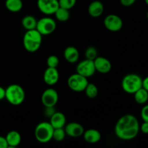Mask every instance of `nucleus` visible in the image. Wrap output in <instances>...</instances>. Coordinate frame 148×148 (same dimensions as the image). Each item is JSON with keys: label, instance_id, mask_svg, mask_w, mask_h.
Wrapping results in <instances>:
<instances>
[{"label": "nucleus", "instance_id": "obj_36", "mask_svg": "<svg viewBox=\"0 0 148 148\" xmlns=\"http://www.w3.org/2000/svg\"><path fill=\"white\" fill-rule=\"evenodd\" d=\"M145 1L146 4H147V5H148V0H145Z\"/></svg>", "mask_w": 148, "mask_h": 148}, {"label": "nucleus", "instance_id": "obj_29", "mask_svg": "<svg viewBox=\"0 0 148 148\" xmlns=\"http://www.w3.org/2000/svg\"><path fill=\"white\" fill-rule=\"evenodd\" d=\"M141 117L143 121L148 122V105H145L141 110Z\"/></svg>", "mask_w": 148, "mask_h": 148}, {"label": "nucleus", "instance_id": "obj_14", "mask_svg": "<svg viewBox=\"0 0 148 148\" xmlns=\"http://www.w3.org/2000/svg\"><path fill=\"white\" fill-rule=\"evenodd\" d=\"M65 132L70 137H79L83 134L85 130L82 124L77 122H71L65 127Z\"/></svg>", "mask_w": 148, "mask_h": 148}, {"label": "nucleus", "instance_id": "obj_23", "mask_svg": "<svg viewBox=\"0 0 148 148\" xmlns=\"http://www.w3.org/2000/svg\"><path fill=\"white\" fill-rule=\"evenodd\" d=\"M53 14L55 15L56 20L60 22L67 21L69 18V16H70L69 10H66V9L62 8L60 7L58 8V10L55 12Z\"/></svg>", "mask_w": 148, "mask_h": 148}, {"label": "nucleus", "instance_id": "obj_6", "mask_svg": "<svg viewBox=\"0 0 148 148\" xmlns=\"http://www.w3.org/2000/svg\"><path fill=\"white\" fill-rule=\"evenodd\" d=\"M89 83L88 78L78 73L70 75L68 78L67 85L69 88L75 92H82Z\"/></svg>", "mask_w": 148, "mask_h": 148}, {"label": "nucleus", "instance_id": "obj_27", "mask_svg": "<svg viewBox=\"0 0 148 148\" xmlns=\"http://www.w3.org/2000/svg\"><path fill=\"white\" fill-rule=\"evenodd\" d=\"M59 7L62 8L70 10L76 4L77 0H58Z\"/></svg>", "mask_w": 148, "mask_h": 148}, {"label": "nucleus", "instance_id": "obj_2", "mask_svg": "<svg viewBox=\"0 0 148 148\" xmlns=\"http://www.w3.org/2000/svg\"><path fill=\"white\" fill-rule=\"evenodd\" d=\"M42 36L36 29L27 30L23 40L25 49L30 53L37 51L41 46Z\"/></svg>", "mask_w": 148, "mask_h": 148}, {"label": "nucleus", "instance_id": "obj_3", "mask_svg": "<svg viewBox=\"0 0 148 148\" xmlns=\"http://www.w3.org/2000/svg\"><path fill=\"white\" fill-rule=\"evenodd\" d=\"M25 98V90L20 85L12 84L5 89V98L12 105H20L23 103Z\"/></svg>", "mask_w": 148, "mask_h": 148}, {"label": "nucleus", "instance_id": "obj_33", "mask_svg": "<svg viewBox=\"0 0 148 148\" xmlns=\"http://www.w3.org/2000/svg\"><path fill=\"white\" fill-rule=\"evenodd\" d=\"M8 145H7V140L4 137L0 136V148H7Z\"/></svg>", "mask_w": 148, "mask_h": 148}, {"label": "nucleus", "instance_id": "obj_16", "mask_svg": "<svg viewBox=\"0 0 148 148\" xmlns=\"http://www.w3.org/2000/svg\"><path fill=\"white\" fill-rule=\"evenodd\" d=\"M84 140L90 144H95L98 143L101 139V134L98 130L95 129H90L84 132L82 134Z\"/></svg>", "mask_w": 148, "mask_h": 148}, {"label": "nucleus", "instance_id": "obj_30", "mask_svg": "<svg viewBox=\"0 0 148 148\" xmlns=\"http://www.w3.org/2000/svg\"><path fill=\"white\" fill-rule=\"evenodd\" d=\"M55 112H56V111H55L54 110V107H46V109H45V114H46L47 116L51 117Z\"/></svg>", "mask_w": 148, "mask_h": 148}, {"label": "nucleus", "instance_id": "obj_24", "mask_svg": "<svg viewBox=\"0 0 148 148\" xmlns=\"http://www.w3.org/2000/svg\"><path fill=\"white\" fill-rule=\"evenodd\" d=\"M85 94L89 98H96L98 94V89L96 85L93 83H88L85 90Z\"/></svg>", "mask_w": 148, "mask_h": 148}, {"label": "nucleus", "instance_id": "obj_10", "mask_svg": "<svg viewBox=\"0 0 148 148\" xmlns=\"http://www.w3.org/2000/svg\"><path fill=\"white\" fill-rule=\"evenodd\" d=\"M104 26L107 30L112 32H117L123 27V21L119 16L116 14H109L104 19Z\"/></svg>", "mask_w": 148, "mask_h": 148}, {"label": "nucleus", "instance_id": "obj_7", "mask_svg": "<svg viewBox=\"0 0 148 148\" xmlns=\"http://www.w3.org/2000/svg\"><path fill=\"white\" fill-rule=\"evenodd\" d=\"M56 28V23L53 19L45 17L38 20L36 30L42 36H48L55 31Z\"/></svg>", "mask_w": 148, "mask_h": 148}, {"label": "nucleus", "instance_id": "obj_12", "mask_svg": "<svg viewBox=\"0 0 148 148\" xmlns=\"http://www.w3.org/2000/svg\"><path fill=\"white\" fill-rule=\"evenodd\" d=\"M95 70L101 74H106L111 71L112 65L108 59L102 56H97L93 60Z\"/></svg>", "mask_w": 148, "mask_h": 148}, {"label": "nucleus", "instance_id": "obj_8", "mask_svg": "<svg viewBox=\"0 0 148 148\" xmlns=\"http://www.w3.org/2000/svg\"><path fill=\"white\" fill-rule=\"evenodd\" d=\"M95 65L93 61L85 59L79 62L76 67V72L88 78L92 77L95 73Z\"/></svg>", "mask_w": 148, "mask_h": 148}, {"label": "nucleus", "instance_id": "obj_15", "mask_svg": "<svg viewBox=\"0 0 148 148\" xmlns=\"http://www.w3.org/2000/svg\"><path fill=\"white\" fill-rule=\"evenodd\" d=\"M50 119V124L53 129L63 128L66 125V116L63 113L56 111Z\"/></svg>", "mask_w": 148, "mask_h": 148}, {"label": "nucleus", "instance_id": "obj_28", "mask_svg": "<svg viewBox=\"0 0 148 148\" xmlns=\"http://www.w3.org/2000/svg\"><path fill=\"white\" fill-rule=\"evenodd\" d=\"M46 64H47L48 67L56 68L59 64V58L55 55H51L48 57L47 60H46Z\"/></svg>", "mask_w": 148, "mask_h": 148}, {"label": "nucleus", "instance_id": "obj_21", "mask_svg": "<svg viewBox=\"0 0 148 148\" xmlns=\"http://www.w3.org/2000/svg\"><path fill=\"white\" fill-rule=\"evenodd\" d=\"M38 20H36V17L32 15H26L22 19V25L23 26L25 30H33L36 29V25H37Z\"/></svg>", "mask_w": 148, "mask_h": 148}, {"label": "nucleus", "instance_id": "obj_35", "mask_svg": "<svg viewBox=\"0 0 148 148\" xmlns=\"http://www.w3.org/2000/svg\"><path fill=\"white\" fill-rule=\"evenodd\" d=\"M5 98V89L0 86V101Z\"/></svg>", "mask_w": 148, "mask_h": 148}, {"label": "nucleus", "instance_id": "obj_22", "mask_svg": "<svg viewBox=\"0 0 148 148\" xmlns=\"http://www.w3.org/2000/svg\"><path fill=\"white\" fill-rule=\"evenodd\" d=\"M134 100L138 104H145L148 101V92L143 88H141L134 93Z\"/></svg>", "mask_w": 148, "mask_h": 148}, {"label": "nucleus", "instance_id": "obj_34", "mask_svg": "<svg viewBox=\"0 0 148 148\" xmlns=\"http://www.w3.org/2000/svg\"><path fill=\"white\" fill-rule=\"evenodd\" d=\"M143 88L148 92V76L143 79Z\"/></svg>", "mask_w": 148, "mask_h": 148}, {"label": "nucleus", "instance_id": "obj_11", "mask_svg": "<svg viewBox=\"0 0 148 148\" xmlns=\"http://www.w3.org/2000/svg\"><path fill=\"white\" fill-rule=\"evenodd\" d=\"M59 100V95L53 88H48L41 95V102L45 107H54Z\"/></svg>", "mask_w": 148, "mask_h": 148}, {"label": "nucleus", "instance_id": "obj_17", "mask_svg": "<svg viewBox=\"0 0 148 148\" xmlns=\"http://www.w3.org/2000/svg\"><path fill=\"white\" fill-rule=\"evenodd\" d=\"M64 56L66 62L69 63H76L79 57V51L74 46H68L64 51Z\"/></svg>", "mask_w": 148, "mask_h": 148}, {"label": "nucleus", "instance_id": "obj_5", "mask_svg": "<svg viewBox=\"0 0 148 148\" xmlns=\"http://www.w3.org/2000/svg\"><path fill=\"white\" fill-rule=\"evenodd\" d=\"M53 127L50 122H40L35 129V137L38 142L40 143H47L52 140Z\"/></svg>", "mask_w": 148, "mask_h": 148}, {"label": "nucleus", "instance_id": "obj_32", "mask_svg": "<svg viewBox=\"0 0 148 148\" xmlns=\"http://www.w3.org/2000/svg\"><path fill=\"white\" fill-rule=\"evenodd\" d=\"M140 130L144 134H148V122L144 121L142 125L140 126Z\"/></svg>", "mask_w": 148, "mask_h": 148}, {"label": "nucleus", "instance_id": "obj_26", "mask_svg": "<svg viewBox=\"0 0 148 148\" xmlns=\"http://www.w3.org/2000/svg\"><path fill=\"white\" fill-rule=\"evenodd\" d=\"M85 56L87 59L93 61L98 56V51L93 46H89L85 50Z\"/></svg>", "mask_w": 148, "mask_h": 148}, {"label": "nucleus", "instance_id": "obj_13", "mask_svg": "<svg viewBox=\"0 0 148 148\" xmlns=\"http://www.w3.org/2000/svg\"><path fill=\"white\" fill-rule=\"evenodd\" d=\"M59 79V74L56 68L48 67L43 73V80L49 86L56 85Z\"/></svg>", "mask_w": 148, "mask_h": 148}, {"label": "nucleus", "instance_id": "obj_18", "mask_svg": "<svg viewBox=\"0 0 148 148\" xmlns=\"http://www.w3.org/2000/svg\"><path fill=\"white\" fill-rule=\"evenodd\" d=\"M88 13L92 17H98L103 14L104 10L103 4L101 1H93L88 6Z\"/></svg>", "mask_w": 148, "mask_h": 148}, {"label": "nucleus", "instance_id": "obj_19", "mask_svg": "<svg viewBox=\"0 0 148 148\" xmlns=\"http://www.w3.org/2000/svg\"><path fill=\"white\" fill-rule=\"evenodd\" d=\"M8 147H16L21 143L22 137L20 133L15 130L9 132L5 137Z\"/></svg>", "mask_w": 148, "mask_h": 148}, {"label": "nucleus", "instance_id": "obj_37", "mask_svg": "<svg viewBox=\"0 0 148 148\" xmlns=\"http://www.w3.org/2000/svg\"><path fill=\"white\" fill-rule=\"evenodd\" d=\"M147 20H148V12H147Z\"/></svg>", "mask_w": 148, "mask_h": 148}, {"label": "nucleus", "instance_id": "obj_4", "mask_svg": "<svg viewBox=\"0 0 148 148\" xmlns=\"http://www.w3.org/2000/svg\"><path fill=\"white\" fill-rule=\"evenodd\" d=\"M121 87L123 90L127 93L134 94L136 91L143 88V79L137 74H128L123 78Z\"/></svg>", "mask_w": 148, "mask_h": 148}, {"label": "nucleus", "instance_id": "obj_25", "mask_svg": "<svg viewBox=\"0 0 148 148\" xmlns=\"http://www.w3.org/2000/svg\"><path fill=\"white\" fill-rule=\"evenodd\" d=\"M66 135V132H65V130L63 128L54 129L53 130L52 139H53V140L57 142H61L64 140Z\"/></svg>", "mask_w": 148, "mask_h": 148}, {"label": "nucleus", "instance_id": "obj_9", "mask_svg": "<svg viewBox=\"0 0 148 148\" xmlns=\"http://www.w3.org/2000/svg\"><path fill=\"white\" fill-rule=\"evenodd\" d=\"M37 6L42 13L47 15L53 14L59 7L58 0H38Z\"/></svg>", "mask_w": 148, "mask_h": 148}, {"label": "nucleus", "instance_id": "obj_1", "mask_svg": "<svg viewBox=\"0 0 148 148\" xmlns=\"http://www.w3.org/2000/svg\"><path fill=\"white\" fill-rule=\"evenodd\" d=\"M114 132L118 138L122 140H131L135 138L140 132V124L134 116L126 114L116 122Z\"/></svg>", "mask_w": 148, "mask_h": 148}, {"label": "nucleus", "instance_id": "obj_20", "mask_svg": "<svg viewBox=\"0 0 148 148\" xmlns=\"http://www.w3.org/2000/svg\"><path fill=\"white\" fill-rule=\"evenodd\" d=\"M5 7L12 12H18L22 10L23 3L22 0H6Z\"/></svg>", "mask_w": 148, "mask_h": 148}, {"label": "nucleus", "instance_id": "obj_31", "mask_svg": "<svg viewBox=\"0 0 148 148\" xmlns=\"http://www.w3.org/2000/svg\"><path fill=\"white\" fill-rule=\"evenodd\" d=\"M136 0H120V2L124 7H130L135 3Z\"/></svg>", "mask_w": 148, "mask_h": 148}]
</instances>
